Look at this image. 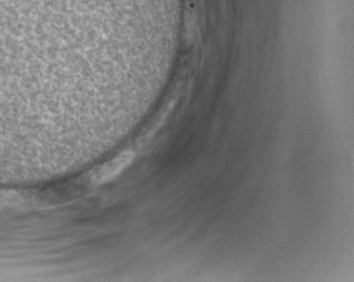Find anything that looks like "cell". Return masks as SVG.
I'll use <instances>...</instances> for the list:
<instances>
[{
    "mask_svg": "<svg viewBox=\"0 0 354 282\" xmlns=\"http://www.w3.org/2000/svg\"><path fill=\"white\" fill-rule=\"evenodd\" d=\"M135 158V153L131 150H127L121 153L119 156L115 157L113 160L106 162L104 166H101L92 176V182H95V185H101L104 182L113 180L115 177L118 176L119 173H122L124 169L133 162Z\"/></svg>",
    "mask_w": 354,
    "mask_h": 282,
    "instance_id": "1",
    "label": "cell"
}]
</instances>
